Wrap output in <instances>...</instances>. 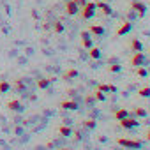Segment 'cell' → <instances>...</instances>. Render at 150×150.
<instances>
[{"mask_svg": "<svg viewBox=\"0 0 150 150\" xmlns=\"http://www.w3.org/2000/svg\"><path fill=\"white\" fill-rule=\"evenodd\" d=\"M132 115H134L136 118H146V117H148V111H146L145 108H134V110H132Z\"/></svg>", "mask_w": 150, "mask_h": 150, "instance_id": "cell-19", "label": "cell"}, {"mask_svg": "<svg viewBox=\"0 0 150 150\" xmlns=\"http://www.w3.org/2000/svg\"><path fill=\"white\" fill-rule=\"evenodd\" d=\"M131 30H132V23H131V21H122V23H120V27L117 28L115 35H117V37H122V35L129 34Z\"/></svg>", "mask_w": 150, "mask_h": 150, "instance_id": "cell-9", "label": "cell"}, {"mask_svg": "<svg viewBox=\"0 0 150 150\" xmlns=\"http://www.w3.org/2000/svg\"><path fill=\"white\" fill-rule=\"evenodd\" d=\"M94 37H101V35H104V27L103 25H88V28H87Z\"/></svg>", "mask_w": 150, "mask_h": 150, "instance_id": "cell-12", "label": "cell"}, {"mask_svg": "<svg viewBox=\"0 0 150 150\" xmlns=\"http://www.w3.org/2000/svg\"><path fill=\"white\" fill-rule=\"evenodd\" d=\"M129 115V111L125 110V108H115L113 110V118L115 120H120V118H124V117H127Z\"/></svg>", "mask_w": 150, "mask_h": 150, "instance_id": "cell-18", "label": "cell"}, {"mask_svg": "<svg viewBox=\"0 0 150 150\" xmlns=\"http://www.w3.org/2000/svg\"><path fill=\"white\" fill-rule=\"evenodd\" d=\"M92 96H94V99H96V101H101V103H104V101H106L104 92H101L99 88H97V90H94V92H92Z\"/></svg>", "mask_w": 150, "mask_h": 150, "instance_id": "cell-23", "label": "cell"}, {"mask_svg": "<svg viewBox=\"0 0 150 150\" xmlns=\"http://www.w3.org/2000/svg\"><path fill=\"white\" fill-rule=\"evenodd\" d=\"M131 11L136 13L138 18H143L146 14V6H145V2H141V0H131Z\"/></svg>", "mask_w": 150, "mask_h": 150, "instance_id": "cell-3", "label": "cell"}, {"mask_svg": "<svg viewBox=\"0 0 150 150\" xmlns=\"http://www.w3.org/2000/svg\"><path fill=\"white\" fill-rule=\"evenodd\" d=\"M65 14L67 16H76L78 13H80V7L76 6V4H74V0H67V2H65Z\"/></svg>", "mask_w": 150, "mask_h": 150, "instance_id": "cell-10", "label": "cell"}, {"mask_svg": "<svg viewBox=\"0 0 150 150\" xmlns=\"http://www.w3.org/2000/svg\"><path fill=\"white\" fill-rule=\"evenodd\" d=\"M108 71L117 74V72H120V71H122V65H120V64H110V65H108Z\"/></svg>", "mask_w": 150, "mask_h": 150, "instance_id": "cell-26", "label": "cell"}, {"mask_svg": "<svg viewBox=\"0 0 150 150\" xmlns=\"http://www.w3.org/2000/svg\"><path fill=\"white\" fill-rule=\"evenodd\" d=\"M138 96L139 97H150V87H143L138 90Z\"/></svg>", "mask_w": 150, "mask_h": 150, "instance_id": "cell-27", "label": "cell"}, {"mask_svg": "<svg viewBox=\"0 0 150 150\" xmlns=\"http://www.w3.org/2000/svg\"><path fill=\"white\" fill-rule=\"evenodd\" d=\"M97 88H99L101 92H104V94H115V92L118 90V88H117L115 85H108V83H101V85H99Z\"/></svg>", "mask_w": 150, "mask_h": 150, "instance_id": "cell-16", "label": "cell"}, {"mask_svg": "<svg viewBox=\"0 0 150 150\" xmlns=\"http://www.w3.org/2000/svg\"><path fill=\"white\" fill-rule=\"evenodd\" d=\"M115 141L118 145H122V146H127V148H139L143 145V141H139V139H129V138H117Z\"/></svg>", "mask_w": 150, "mask_h": 150, "instance_id": "cell-5", "label": "cell"}, {"mask_svg": "<svg viewBox=\"0 0 150 150\" xmlns=\"http://www.w3.org/2000/svg\"><path fill=\"white\" fill-rule=\"evenodd\" d=\"M7 110L18 113V111H23V104L20 99H11V101H7Z\"/></svg>", "mask_w": 150, "mask_h": 150, "instance_id": "cell-11", "label": "cell"}, {"mask_svg": "<svg viewBox=\"0 0 150 150\" xmlns=\"http://www.w3.org/2000/svg\"><path fill=\"white\" fill-rule=\"evenodd\" d=\"M72 136H74V139H80V138H81V132L76 131V132H72Z\"/></svg>", "mask_w": 150, "mask_h": 150, "instance_id": "cell-31", "label": "cell"}, {"mask_svg": "<svg viewBox=\"0 0 150 150\" xmlns=\"http://www.w3.org/2000/svg\"><path fill=\"white\" fill-rule=\"evenodd\" d=\"M11 88H13V85H11L7 80H2V81H0V94H7Z\"/></svg>", "mask_w": 150, "mask_h": 150, "instance_id": "cell-22", "label": "cell"}, {"mask_svg": "<svg viewBox=\"0 0 150 150\" xmlns=\"http://www.w3.org/2000/svg\"><path fill=\"white\" fill-rule=\"evenodd\" d=\"M74 4H76V6H78V7L81 9V7H83V6L87 4V0H74Z\"/></svg>", "mask_w": 150, "mask_h": 150, "instance_id": "cell-29", "label": "cell"}, {"mask_svg": "<svg viewBox=\"0 0 150 150\" xmlns=\"http://www.w3.org/2000/svg\"><path fill=\"white\" fill-rule=\"evenodd\" d=\"M118 125L122 127V129H134V127H138L139 125V122H138V118L132 115H127V117H124V118H120L118 120Z\"/></svg>", "mask_w": 150, "mask_h": 150, "instance_id": "cell-2", "label": "cell"}, {"mask_svg": "<svg viewBox=\"0 0 150 150\" xmlns=\"http://www.w3.org/2000/svg\"><path fill=\"white\" fill-rule=\"evenodd\" d=\"M58 108L60 110H67V111H76L80 108V101H76V99H65V101L58 103Z\"/></svg>", "mask_w": 150, "mask_h": 150, "instance_id": "cell-4", "label": "cell"}, {"mask_svg": "<svg viewBox=\"0 0 150 150\" xmlns=\"http://www.w3.org/2000/svg\"><path fill=\"white\" fill-rule=\"evenodd\" d=\"M57 132H58L62 138H69V136H72V129H71L67 124H64V125H58V127H57Z\"/></svg>", "mask_w": 150, "mask_h": 150, "instance_id": "cell-13", "label": "cell"}, {"mask_svg": "<svg viewBox=\"0 0 150 150\" xmlns=\"http://www.w3.org/2000/svg\"><path fill=\"white\" fill-rule=\"evenodd\" d=\"M96 7H97L104 16H110V14H111V7H110V4H106V2H101V0H99V2H96Z\"/></svg>", "mask_w": 150, "mask_h": 150, "instance_id": "cell-14", "label": "cell"}, {"mask_svg": "<svg viewBox=\"0 0 150 150\" xmlns=\"http://www.w3.org/2000/svg\"><path fill=\"white\" fill-rule=\"evenodd\" d=\"M145 60H146V57H145L143 51H132V57H131V65H132V67L143 65Z\"/></svg>", "mask_w": 150, "mask_h": 150, "instance_id": "cell-6", "label": "cell"}, {"mask_svg": "<svg viewBox=\"0 0 150 150\" xmlns=\"http://www.w3.org/2000/svg\"><path fill=\"white\" fill-rule=\"evenodd\" d=\"M53 32L55 34H62L64 32V23L62 21H55L53 23Z\"/></svg>", "mask_w": 150, "mask_h": 150, "instance_id": "cell-24", "label": "cell"}, {"mask_svg": "<svg viewBox=\"0 0 150 150\" xmlns=\"http://www.w3.org/2000/svg\"><path fill=\"white\" fill-rule=\"evenodd\" d=\"M148 51H150V50H148Z\"/></svg>", "mask_w": 150, "mask_h": 150, "instance_id": "cell-33", "label": "cell"}, {"mask_svg": "<svg viewBox=\"0 0 150 150\" xmlns=\"http://www.w3.org/2000/svg\"><path fill=\"white\" fill-rule=\"evenodd\" d=\"M80 76V71L76 67H69L62 72V80L64 81H69V80H74V78H78Z\"/></svg>", "mask_w": 150, "mask_h": 150, "instance_id": "cell-8", "label": "cell"}, {"mask_svg": "<svg viewBox=\"0 0 150 150\" xmlns=\"http://www.w3.org/2000/svg\"><path fill=\"white\" fill-rule=\"evenodd\" d=\"M129 48H131V51H143V42L139 41V39H131V42H129Z\"/></svg>", "mask_w": 150, "mask_h": 150, "instance_id": "cell-15", "label": "cell"}, {"mask_svg": "<svg viewBox=\"0 0 150 150\" xmlns=\"http://www.w3.org/2000/svg\"><path fill=\"white\" fill-rule=\"evenodd\" d=\"M83 125H85L87 129H96V125H97V122H96L94 118H87V120H83Z\"/></svg>", "mask_w": 150, "mask_h": 150, "instance_id": "cell-25", "label": "cell"}, {"mask_svg": "<svg viewBox=\"0 0 150 150\" xmlns=\"http://www.w3.org/2000/svg\"><path fill=\"white\" fill-rule=\"evenodd\" d=\"M94 101H96V99H94V96H92V94H88V96L85 97V103H87V104H92Z\"/></svg>", "mask_w": 150, "mask_h": 150, "instance_id": "cell-28", "label": "cell"}, {"mask_svg": "<svg viewBox=\"0 0 150 150\" xmlns=\"http://www.w3.org/2000/svg\"><path fill=\"white\" fill-rule=\"evenodd\" d=\"M145 139H146V141H150V129L145 132Z\"/></svg>", "mask_w": 150, "mask_h": 150, "instance_id": "cell-32", "label": "cell"}, {"mask_svg": "<svg viewBox=\"0 0 150 150\" xmlns=\"http://www.w3.org/2000/svg\"><path fill=\"white\" fill-rule=\"evenodd\" d=\"M35 85H37V88H41V90H46V88H50V85H51V80H50V78H39V80L35 81Z\"/></svg>", "mask_w": 150, "mask_h": 150, "instance_id": "cell-17", "label": "cell"}, {"mask_svg": "<svg viewBox=\"0 0 150 150\" xmlns=\"http://www.w3.org/2000/svg\"><path fill=\"white\" fill-rule=\"evenodd\" d=\"M80 37H81V46H83L85 50H90V48L94 46V41H92V37H90V32H88V30H81Z\"/></svg>", "mask_w": 150, "mask_h": 150, "instance_id": "cell-7", "label": "cell"}, {"mask_svg": "<svg viewBox=\"0 0 150 150\" xmlns=\"http://www.w3.org/2000/svg\"><path fill=\"white\" fill-rule=\"evenodd\" d=\"M67 96H69V97H74V96H76V90H74V88H69V90H67Z\"/></svg>", "mask_w": 150, "mask_h": 150, "instance_id": "cell-30", "label": "cell"}, {"mask_svg": "<svg viewBox=\"0 0 150 150\" xmlns=\"http://www.w3.org/2000/svg\"><path fill=\"white\" fill-rule=\"evenodd\" d=\"M134 74H136L138 78H146L148 76V71L143 65H138V67H134Z\"/></svg>", "mask_w": 150, "mask_h": 150, "instance_id": "cell-20", "label": "cell"}, {"mask_svg": "<svg viewBox=\"0 0 150 150\" xmlns=\"http://www.w3.org/2000/svg\"><path fill=\"white\" fill-rule=\"evenodd\" d=\"M88 57H90L92 60H99V58H101V50L96 48V46H92V48L88 50Z\"/></svg>", "mask_w": 150, "mask_h": 150, "instance_id": "cell-21", "label": "cell"}, {"mask_svg": "<svg viewBox=\"0 0 150 150\" xmlns=\"http://www.w3.org/2000/svg\"><path fill=\"white\" fill-rule=\"evenodd\" d=\"M96 9H97V7H96V2H87V4L80 9L78 14L81 16V20L87 21V20H92V18L96 16Z\"/></svg>", "mask_w": 150, "mask_h": 150, "instance_id": "cell-1", "label": "cell"}]
</instances>
